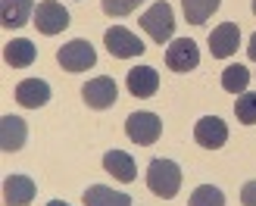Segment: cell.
Here are the masks:
<instances>
[{"mask_svg": "<svg viewBox=\"0 0 256 206\" xmlns=\"http://www.w3.org/2000/svg\"><path fill=\"white\" fill-rule=\"evenodd\" d=\"M182 182H184L182 169L172 160H153L147 166V188L162 200H172L178 194V188H182Z\"/></svg>", "mask_w": 256, "mask_h": 206, "instance_id": "6da1fadb", "label": "cell"}, {"mask_svg": "<svg viewBox=\"0 0 256 206\" xmlns=\"http://www.w3.org/2000/svg\"><path fill=\"white\" fill-rule=\"evenodd\" d=\"M140 28H144L156 44H166L175 32V16H172V6L166 0H156L150 4V10L140 16Z\"/></svg>", "mask_w": 256, "mask_h": 206, "instance_id": "7a4b0ae2", "label": "cell"}, {"mask_svg": "<svg viewBox=\"0 0 256 206\" xmlns=\"http://www.w3.org/2000/svg\"><path fill=\"white\" fill-rule=\"evenodd\" d=\"M125 134L132 138L134 144L150 147L153 140H160V134H162V122H160L156 112L140 110V112H132V116L125 119Z\"/></svg>", "mask_w": 256, "mask_h": 206, "instance_id": "3957f363", "label": "cell"}, {"mask_svg": "<svg viewBox=\"0 0 256 206\" xmlns=\"http://www.w3.org/2000/svg\"><path fill=\"white\" fill-rule=\"evenodd\" d=\"M56 60H60V66L66 69V72H84V69H91L94 62H97V54H94L91 41H84V38H75V41H69V44L60 47Z\"/></svg>", "mask_w": 256, "mask_h": 206, "instance_id": "277c9868", "label": "cell"}, {"mask_svg": "<svg viewBox=\"0 0 256 206\" xmlns=\"http://www.w3.org/2000/svg\"><path fill=\"white\" fill-rule=\"evenodd\" d=\"M34 25L41 34H60L69 28V10L56 0H41L34 6Z\"/></svg>", "mask_w": 256, "mask_h": 206, "instance_id": "5b68a950", "label": "cell"}, {"mask_svg": "<svg viewBox=\"0 0 256 206\" xmlns=\"http://www.w3.org/2000/svg\"><path fill=\"white\" fill-rule=\"evenodd\" d=\"M104 44H106V50L116 60H128V56H140V54H144V41H140L138 34H132L125 25H112V28H106Z\"/></svg>", "mask_w": 256, "mask_h": 206, "instance_id": "8992f818", "label": "cell"}, {"mask_svg": "<svg viewBox=\"0 0 256 206\" xmlns=\"http://www.w3.org/2000/svg\"><path fill=\"white\" fill-rule=\"evenodd\" d=\"M197 62H200V47L194 38H175L166 50V66L172 72H190L197 69Z\"/></svg>", "mask_w": 256, "mask_h": 206, "instance_id": "52a82bcc", "label": "cell"}, {"mask_svg": "<svg viewBox=\"0 0 256 206\" xmlns=\"http://www.w3.org/2000/svg\"><path fill=\"white\" fill-rule=\"evenodd\" d=\"M82 97H84V103L91 110H110L112 103H116V97H119V88H116V82H112L110 75H100V78L84 82Z\"/></svg>", "mask_w": 256, "mask_h": 206, "instance_id": "ba28073f", "label": "cell"}, {"mask_svg": "<svg viewBox=\"0 0 256 206\" xmlns=\"http://www.w3.org/2000/svg\"><path fill=\"white\" fill-rule=\"evenodd\" d=\"M194 140L203 150H219L228 140V125L219 119V116H203V119L194 125Z\"/></svg>", "mask_w": 256, "mask_h": 206, "instance_id": "9c48e42d", "label": "cell"}, {"mask_svg": "<svg viewBox=\"0 0 256 206\" xmlns=\"http://www.w3.org/2000/svg\"><path fill=\"white\" fill-rule=\"evenodd\" d=\"M238 47H240V28L234 22H222L219 28L210 32V54L216 60H225V56L238 54Z\"/></svg>", "mask_w": 256, "mask_h": 206, "instance_id": "30bf717a", "label": "cell"}, {"mask_svg": "<svg viewBox=\"0 0 256 206\" xmlns=\"http://www.w3.org/2000/svg\"><path fill=\"white\" fill-rule=\"evenodd\" d=\"M125 84H128V94L132 97H140V100H147L160 91V75L156 69H150V66H134L132 72L125 75Z\"/></svg>", "mask_w": 256, "mask_h": 206, "instance_id": "8fae6325", "label": "cell"}, {"mask_svg": "<svg viewBox=\"0 0 256 206\" xmlns=\"http://www.w3.org/2000/svg\"><path fill=\"white\" fill-rule=\"evenodd\" d=\"M38 194V188L28 175H6L4 182V203L6 206H28Z\"/></svg>", "mask_w": 256, "mask_h": 206, "instance_id": "7c38bea8", "label": "cell"}, {"mask_svg": "<svg viewBox=\"0 0 256 206\" xmlns=\"http://www.w3.org/2000/svg\"><path fill=\"white\" fill-rule=\"evenodd\" d=\"M16 103L25 110H38L44 106V103H50V84L44 78H25L16 84Z\"/></svg>", "mask_w": 256, "mask_h": 206, "instance_id": "4fadbf2b", "label": "cell"}, {"mask_svg": "<svg viewBox=\"0 0 256 206\" xmlns=\"http://www.w3.org/2000/svg\"><path fill=\"white\" fill-rule=\"evenodd\" d=\"M25 140H28V125H25V119H19V116H4V122H0V147H4V153L22 150Z\"/></svg>", "mask_w": 256, "mask_h": 206, "instance_id": "5bb4252c", "label": "cell"}, {"mask_svg": "<svg viewBox=\"0 0 256 206\" xmlns=\"http://www.w3.org/2000/svg\"><path fill=\"white\" fill-rule=\"evenodd\" d=\"M104 169L116 178V182H122V184H132L134 175H138V166L132 160V153H125V150H110L104 156Z\"/></svg>", "mask_w": 256, "mask_h": 206, "instance_id": "9a60e30c", "label": "cell"}, {"mask_svg": "<svg viewBox=\"0 0 256 206\" xmlns=\"http://www.w3.org/2000/svg\"><path fill=\"white\" fill-rule=\"evenodd\" d=\"M4 60L12 69H25V66H32L38 60V47L28 41V38H12V41H6V47H4Z\"/></svg>", "mask_w": 256, "mask_h": 206, "instance_id": "2e32d148", "label": "cell"}, {"mask_svg": "<svg viewBox=\"0 0 256 206\" xmlns=\"http://www.w3.org/2000/svg\"><path fill=\"white\" fill-rule=\"evenodd\" d=\"M82 203L84 206H132V197L122 194V190H112L106 184H94V188L84 190Z\"/></svg>", "mask_w": 256, "mask_h": 206, "instance_id": "e0dca14e", "label": "cell"}, {"mask_svg": "<svg viewBox=\"0 0 256 206\" xmlns=\"http://www.w3.org/2000/svg\"><path fill=\"white\" fill-rule=\"evenodd\" d=\"M32 4L34 0H4V12H0L4 28H22L32 19Z\"/></svg>", "mask_w": 256, "mask_h": 206, "instance_id": "ac0fdd59", "label": "cell"}, {"mask_svg": "<svg viewBox=\"0 0 256 206\" xmlns=\"http://www.w3.org/2000/svg\"><path fill=\"white\" fill-rule=\"evenodd\" d=\"M222 0H182V10H184V19L190 25H203L216 10H219Z\"/></svg>", "mask_w": 256, "mask_h": 206, "instance_id": "d6986e66", "label": "cell"}, {"mask_svg": "<svg viewBox=\"0 0 256 206\" xmlns=\"http://www.w3.org/2000/svg\"><path fill=\"white\" fill-rule=\"evenodd\" d=\"M247 84H250V72H247L244 62H232V66L222 72V88L228 94H244Z\"/></svg>", "mask_w": 256, "mask_h": 206, "instance_id": "ffe728a7", "label": "cell"}, {"mask_svg": "<svg viewBox=\"0 0 256 206\" xmlns=\"http://www.w3.org/2000/svg\"><path fill=\"white\" fill-rule=\"evenodd\" d=\"M188 206H225V194L216 184H200L194 194H190Z\"/></svg>", "mask_w": 256, "mask_h": 206, "instance_id": "44dd1931", "label": "cell"}, {"mask_svg": "<svg viewBox=\"0 0 256 206\" xmlns=\"http://www.w3.org/2000/svg\"><path fill=\"white\" fill-rule=\"evenodd\" d=\"M234 112H238V119L244 122V125H256V94L253 91L240 94L238 103H234Z\"/></svg>", "mask_w": 256, "mask_h": 206, "instance_id": "7402d4cb", "label": "cell"}, {"mask_svg": "<svg viewBox=\"0 0 256 206\" xmlns=\"http://www.w3.org/2000/svg\"><path fill=\"white\" fill-rule=\"evenodd\" d=\"M140 4H147V0H100V6H104V12L106 16H128L134 6H140Z\"/></svg>", "mask_w": 256, "mask_h": 206, "instance_id": "603a6c76", "label": "cell"}, {"mask_svg": "<svg viewBox=\"0 0 256 206\" xmlns=\"http://www.w3.org/2000/svg\"><path fill=\"white\" fill-rule=\"evenodd\" d=\"M240 203L244 206H256V182H247L240 188Z\"/></svg>", "mask_w": 256, "mask_h": 206, "instance_id": "cb8c5ba5", "label": "cell"}, {"mask_svg": "<svg viewBox=\"0 0 256 206\" xmlns=\"http://www.w3.org/2000/svg\"><path fill=\"white\" fill-rule=\"evenodd\" d=\"M247 54H250V60L256 62V34L250 38V44H247Z\"/></svg>", "mask_w": 256, "mask_h": 206, "instance_id": "d4e9b609", "label": "cell"}, {"mask_svg": "<svg viewBox=\"0 0 256 206\" xmlns=\"http://www.w3.org/2000/svg\"><path fill=\"white\" fill-rule=\"evenodd\" d=\"M47 206H69V203H62V200H50Z\"/></svg>", "mask_w": 256, "mask_h": 206, "instance_id": "484cf974", "label": "cell"}, {"mask_svg": "<svg viewBox=\"0 0 256 206\" xmlns=\"http://www.w3.org/2000/svg\"><path fill=\"white\" fill-rule=\"evenodd\" d=\"M253 16H256V0H253Z\"/></svg>", "mask_w": 256, "mask_h": 206, "instance_id": "4316f807", "label": "cell"}]
</instances>
